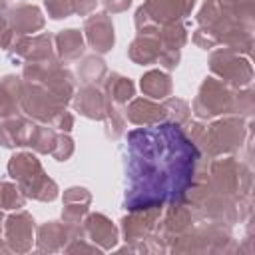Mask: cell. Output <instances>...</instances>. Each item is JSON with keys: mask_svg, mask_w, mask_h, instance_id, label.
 Returning <instances> with one entry per match:
<instances>
[{"mask_svg": "<svg viewBox=\"0 0 255 255\" xmlns=\"http://www.w3.org/2000/svg\"><path fill=\"white\" fill-rule=\"evenodd\" d=\"M201 151L173 122L139 126L128 133L124 147V209L163 207L183 201Z\"/></svg>", "mask_w": 255, "mask_h": 255, "instance_id": "cell-1", "label": "cell"}, {"mask_svg": "<svg viewBox=\"0 0 255 255\" xmlns=\"http://www.w3.org/2000/svg\"><path fill=\"white\" fill-rule=\"evenodd\" d=\"M253 16H255V0H205L201 10L197 12V24L205 26L219 38L231 30H247L253 32Z\"/></svg>", "mask_w": 255, "mask_h": 255, "instance_id": "cell-2", "label": "cell"}, {"mask_svg": "<svg viewBox=\"0 0 255 255\" xmlns=\"http://www.w3.org/2000/svg\"><path fill=\"white\" fill-rule=\"evenodd\" d=\"M8 175L16 181L20 191L36 201H54L58 197V185L44 171L40 159L30 151L14 153L8 161Z\"/></svg>", "mask_w": 255, "mask_h": 255, "instance_id": "cell-3", "label": "cell"}, {"mask_svg": "<svg viewBox=\"0 0 255 255\" xmlns=\"http://www.w3.org/2000/svg\"><path fill=\"white\" fill-rule=\"evenodd\" d=\"M249 135H251V124H247L245 118L241 116L227 114L225 118H219L209 126H205L195 145L199 151H203L211 159V157L227 155L241 149V145Z\"/></svg>", "mask_w": 255, "mask_h": 255, "instance_id": "cell-4", "label": "cell"}, {"mask_svg": "<svg viewBox=\"0 0 255 255\" xmlns=\"http://www.w3.org/2000/svg\"><path fill=\"white\" fill-rule=\"evenodd\" d=\"M207 173V181L209 185L233 199V201H241L245 197H251V185H253V173L249 169L247 163L235 159V157H211L209 167H205Z\"/></svg>", "mask_w": 255, "mask_h": 255, "instance_id": "cell-5", "label": "cell"}, {"mask_svg": "<svg viewBox=\"0 0 255 255\" xmlns=\"http://www.w3.org/2000/svg\"><path fill=\"white\" fill-rule=\"evenodd\" d=\"M22 80L44 86L60 104L68 106L72 102V96L76 92V82L70 70L64 68V64L58 60V56L32 60L22 64Z\"/></svg>", "mask_w": 255, "mask_h": 255, "instance_id": "cell-6", "label": "cell"}, {"mask_svg": "<svg viewBox=\"0 0 255 255\" xmlns=\"http://www.w3.org/2000/svg\"><path fill=\"white\" fill-rule=\"evenodd\" d=\"M167 249L173 253H227L237 247L233 235L229 233V225L207 221L177 235Z\"/></svg>", "mask_w": 255, "mask_h": 255, "instance_id": "cell-7", "label": "cell"}, {"mask_svg": "<svg viewBox=\"0 0 255 255\" xmlns=\"http://www.w3.org/2000/svg\"><path fill=\"white\" fill-rule=\"evenodd\" d=\"M193 6L195 0H143L133 16L135 30L137 34H157L161 26L187 18Z\"/></svg>", "mask_w": 255, "mask_h": 255, "instance_id": "cell-8", "label": "cell"}, {"mask_svg": "<svg viewBox=\"0 0 255 255\" xmlns=\"http://www.w3.org/2000/svg\"><path fill=\"white\" fill-rule=\"evenodd\" d=\"M235 90L237 88H231L229 84L217 78H205L191 104V110L197 116V120H213L217 116L233 114Z\"/></svg>", "mask_w": 255, "mask_h": 255, "instance_id": "cell-9", "label": "cell"}, {"mask_svg": "<svg viewBox=\"0 0 255 255\" xmlns=\"http://www.w3.org/2000/svg\"><path fill=\"white\" fill-rule=\"evenodd\" d=\"M34 239H36V223L28 211L16 209V213L4 217L0 253H26L32 249Z\"/></svg>", "mask_w": 255, "mask_h": 255, "instance_id": "cell-10", "label": "cell"}, {"mask_svg": "<svg viewBox=\"0 0 255 255\" xmlns=\"http://www.w3.org/2000/svg\"><path fill=\"white\" fill-rule=\"evenodd\" d=\"M209 70L231 88H245L253 80V68L247 58L227 48H217L209 56Z\"/></svg>", "mask_w": 255, "mask_h": 255, "instance_id": "cell-11", "label": "cell"}, {"mask_svg": "<svg viewBox=\"0 0 255 255\" xmlns=\"http://www.w3.org/2000/svg\"><path fill=\"white\" fill-rule=\"evenodd\" d=\"M66 106L60 104L44 86L40 84H32V82H24L22 80V94H20V110L32 118L38 124H48L52 122V118L62 112Z\"/></svg>", "mask_w": 255, "mask_h": 255, "instance_id": "cell-12", "label": "cell"}, {"mask_svg": "<svg viewBox=\"0 0 255 255\" xmlns=\"http://www.w3.org/2000/svg\"><path fill=\"white\" fill-rule=\"evenodd\" d=\"M193 223H195V215H193L191 207L185 201H173V203H167V209L159 215L153 233L169 247V243L177 235L191 229Z\"/></svg>", "mask_w": 255, "mask_h": 255, "instance_id": "cell-13", "label": "cell"}, {"mask_svg": "<svg viewBox=\"0 0 255 255\" xmlns=\"http://www.w3.org/2000/svg\"><path fill=\"white\" fill-rule=\"evenodd\" d=\"M78 235H84V229L82 225H70V223H60V221H46L42 223L38 229H36V247L38 251H48V253H54V251H64V247L70 243V239L78 237Z\"/></svg>", "mask_w": 255, "mask_h": 255, "instance_id": "cell-14", "label": "cell"}, {"mask_svg": "<svg viewBox=\"0 0 255 255\" xmlns=\"http://www.w3.org/2000/svg\"><path fill=\"white\" fill-rule=\"evenodd\" d=\"M6 52L12 60H24V62L50 58L56 54L54 52V36L48 32H42L36 36H16L14 34Z\"/></svg>", "mask_w": 255, "mask_h": 255, "instance_id": "cell-15", "label": "cell"}, {"mask_svg": "<svg viewBox=\"0 0 255 255\" xmlns=\"http://www.w3.org/2000/svg\"><path fill=\"white\" fill-rule=\"evenodd\" d=\"M161 215V207H143V209H131L126 217H122V235L126 243H139L145 241L157 225V219Z\"/></svg>", "mask_w": 255, "mask_h": 255, "instance_id": "cell-16", "label": "cell"}, {"mask_svg": "<svg viewBox=\"0 0 255 255\" xmlns=\"http://www.w3.org/2000/svg\"><path fill=\"white\" fill-rule=\"evenodd\" d=\"M84 34H86V40H88L90 48L98 56L108 54L114 48V42H116L114 24H112V18L106 12L88 14L86 20H84Z\"/></svg>", "mask_w": 255, "mask_h": 255, "instance_id": "cell-17", "label": "cell"}, {"mask_svg": "<svg viewBox=\"0 0 255 255\" xmlns=\"http://www.w3.org/2000/svg\"><path fill=\"white\" fill-rule=\"evenodd\" d=\"M72 104H74V110L88 118V120H98L102 122L106 118V110H108V104L110 100L106 98L104 92H100L98 86H88L84 84L80 90L74 92L72 96Z\"/></svg>", "mask_w": 255, "mask_h": 255, "instance_id": "cell-18", "label": "cell"}, {"mask_svg": "<svg viewBox=\"0 0 255 255\" xmlns=\"http://www.w3.org/2000/svg\"><path fill=\"white\" fill-rule=\"evenodd\" d=\"M82 229L88 241L96 243L102 251L114 249L118 243V227L112 223V219H108L104 213H88L82 221Z\"/></svg>", "mask_w": 255, "mask_h": 255, "instance_id": "cell-19", "label": "cell"}, {"mask_svg": "<svg viewBox=\"0 0 255 255\" xmlns=\"http://www.w3.org/2000/svg\"><path fill=\"white\" fill-rule=\"evenodd\" d=\"M6 18L16 36H32L34 32H40L46 24L42 10L34 4H18L8 10Z\"/></svg>", "mask_w": 255, "mask_h": 255, "instance_id": "cell-20", "label": "cell"}, {"mask_svg": "<svg viewBox=\"0 0 255 255\" xmlns=\"http://www.w3.org/2000/svg\"><path fill=\"white\" fill-rule=\"evenodd\" d=\"M62 221L70 223V225H78L84 221V217L90 211V203H92V193L86 187L74 185L68 187L62 195Z\"/></svg>", "mask_w": 255, "mask_h": 255, "instance_id": "cell-21", "label": "cell"}, {"mask_svg": "<svg viewBox=\"0 0 255 255\" xmlns=\"http://www.w3.org/2000/svg\"><path fill=\"white\" fill-rule=\"evenodd\" d=\"M36 122L32 118H24L20 114L4 118L0 124V145L2 147H24L28 145L30 133Z\"/></svg>", "mask_w": 255, "mask_h": 255, "instance_id": "cell-22", "label": "cell"}, {"mask_svg": "<svg viewBox=\"0 0 255 255\" xmlns=\"http://www.w3.org/2000/svg\"><path fill=\"white\" fill-rule=\"evenodd\" d=\"M126 118L133 126H155L167 120L163 104H157L149 98H131L126 108Z\"/></svg>", "mask_w": 255, "mask_h": 255, "instance_id": "cell-23", "label": "cell"}, {"mask_svg": "<svg viewBox=\"0 0 255 255\" xmlns=\"http://www.w3.org/2000/svg\"><path fill=\"white\" fill-rule=\"evenodd\" d=\"M86 50V42H84V34L76 28H66L60 30L54 36V52L58 56V60L66 66L72 62H78L84 56Z\"/></svg>", "mask_w": 255, "mask_h": 255, "instance_id": "cell-24", "label": "cell"}, {"mask_svg": "<svg viewBox=\"0 0 255 255\" xmlns=\"http://www.w3.org/2000/svg\"><path fill=\"white\" fill-rule=\"evenodd\" d=\"M157 34H137L128 48V58L139 66L155 64L159 58V52H161Z\"/></svg>", "mask_w": 255, "mask_h": 255, "instance_id": "cell-25", "label": "cell"}, {"mask_svg": "<svg viewBox=\"0 0 255 255\" xmlns=\"http://www.w3.org/2000/svg\"><path fill=\"white\" fill-rule=\"evenodd\" d=\"M20 94H22V78L4 76L0 80V118H10L20 114Z\"/></svg>", "mask_w": 255, "mask_h": 255, "instance_id": "cell-26", "label": "cell"}, {"mask_svg": "<svg viewBox=\"0 0 255 255\" xmlns=\"http://www.w3.org/2000/svg\"><path fill=\"white\" fill-rule=\"evenodd\" d=\"M139 88L145 98L149 100H165L173 92V82L167 72L161 70H149L139 78Z\"/></svg>", "mask_w": 255, "mask_h": 255, "instance_id": "cell-27", "label": "cell"}, {"mask_svg": "<svg viewBox=\"0 0 255 255\" xmlns=\"http://www.w3.org/2000/svg\"><path fill=\"white\" fill-rule=\"evenodd\" d=\"M102 86H104L106 98H108L112 104H116V106H124V104H128V102L135 96V86H133V82H131L129 78L118 74V72L106 74Z\"/></svg>", "mask_w": 255, "mask_h": 255, "instance_id": "cell-28", "label": "cell"}, {"mask_svg": "<svg viewBox=\"0 0 255 255\" xmlns=\"http://www.w3.org/2000/svg\"><path fill=\"white\" fill-rule=\"evenodd\" d=\"M108 74V68H106V62L98 56V54H90V56H84L78 64V78L82 84H88V86H102L104 78Z\"/></svg>", "mask_w": 255, "mask_h": 255, "instance_id": "cell-29", "label": "cell"}, {"mask_svg": "<svg viewBox=\"0 0 255 255\" xmlns=\"http://www.w3.org/2000/svg\"><path fill=\"white\" fill-rule=\"evenodd\" d=\"M157 38L161 52H181V48L187 42V30L181 22H171L159 28Z\"/></svg>", "mask_w": 255, "mask_h": 255, "instance_id": "cell-30", "label": "cell"}, {"mask_svg": "<svg viewBox=\"0 0 255 255\" xmlns=\"http://www.w3.org/2000/svg\"><path fill=\"white\" fill-rule=\"evenodd\" d=\"M56 129L48 124H36L32 133H30V139H28V147H32L36 153H52L54 149V143H56Z\"/></svg>", "mask_w": 255, "mask_h": 255, "instance_id": "cell-31", "label": "cell"}, {"mask_svg": "<svg viewBox=\"0 0 255 255\" xmlns=\"http://www.w3.org/2000/svg\"><path fill=\"white\" fill-rule=\"evenodd\" d=\"M161 104H163V108H165V116H167L169 122H173V124H177V126H183V124L189 120L191 108H189V104H187L185 100L169 96V98H165Z\"/></svg>", "mask_w": 255, "mask_h": 255, "instance_id": "cell-32", "label": "cell"}, {"mask_svg": "<svg viewBox=\"0 0 255 255\" xmlns=\"http://www.w3.org/2000/svg\"><path fill=\"white\" fill-rule=\"evenodd\" d=\"M26 203V195L20 191L16 183L0 181V209H22Z\"/></svg>", "mask_w": 255, "mask_h": 255, "instance_id": "cell-33", "label": "cell"}, {"mask_svg": "<svg viewBox=\"0 0 255 255\" xmlns=\"http://www.w3.org/2000/svg\"><path fill=\"white\" fill-rule=\"evenodd\" d=\"M106 124V135L112 137V139H118L124 129H126V118L124 114L116 108V104H108V110H106V118L102 120Z\"/></svg>", "mask_w": 255, "mask_h": 255, "instance_id": "cell-34", "label": "cell"}, {"mask_svg": "<svg viewBox=\"0 0 255 255\" xmlns=\"http://www.w3.org/2000/svg\"><path fill=\"white\" fill-rule=\"evenodd\" d=\"M255 110V94L249 86L237 88L235 90V106H233V116L241 118H251Z\"/></svg>", "mask_w": 255, "mask_h": 255, "instance_id": "cell-35", "label": "cell"}, {"mask_svg": "<svg viewBox=\"0 0 255 255\" xmlns=\"http://www.w3.org/2000/svg\"><path fill=\"white\" fill-rule=\"evenodd\" d=\"M56 161H68L72 155H74V139L66 133V131H60L58 137H56V143H54V149L50 153Z\"/></svg>", "mask_w": 255, "mask_h": 255, "instance_id": "cell-36", "label": "cell"}, {"mask_svg": "<svg viewBox=\"0 0 255 255\" xmlns=\"http://www.w3.org/2000/svg\"><path fill=\"white\" fill-rule=\"evenodd\" d=\"M44 8L52 20H62L74 14L72 0H44Z\"/></svg>", "mask_w": 255, "mask_h": 255, "instance_id": "cell-37", "label": "cell"}, {"mask_svg": "<svg viewBox=\"0 0 255 255\" xmlns=\"http://www.w3.org/2000/svg\"><path fill=\"white\" fill-rule=\"evenodd\" d=\"M191 40H193V44H195V46H199L201 50H211V48H215V46H217V38H215V36H213V32H211V30H207L205 26H199V28L193 32Z\"/></svg>", "mask_w": 255, "mask_h": 255, "instance_id": "cell-38", "label": "cell"}, {"mask_svg": "<svg viewBox=\"0 0 255 255\" xmlns=\"http://www.w3.org/2000/svg\"><path fill=\"white\" fill-rule=\"evenodd\" d=\"M50 126L54 128V129H58V131H72V128H74V116L64 108L62 112H58L54 118H52V122H50Z\"/></svg>", "mask_w": 255, "mask_h": 255, "instance_id": "cell-39", "label": "cell"}, {"mask_svg": "<svg viewBox=\"0 0 255 255\" xmlns=\"http://www.w3.org/2000/svg\"><path fill=\"white\" fill-rule=\"evenodd\" d=\"M12 38H14V32H12L10 24H8V18H6L4 12H0V48L2 50H8Z\"/></svg>", "mask_w": 255, "mask_h": 255, "instance_id": "cell-40", "label": "cell"}, {"mask_svg": "<svg viewBox=\"0 0 255 255\" xmlns=\"http://www.w3.org/2000/svg\"><path fill=\"white\" fill-rule=\"evenodd\" d=\"M106 14H120L131 6V0H100Z\"/></svg>", "mask_w": 255, "mask_h": 255, "instance_id": "cell-41", "label": "cell"}, {"mask_svg": "<svg viewBox=\"0 0 255 255\" xmlns=\"http://www.w3.org/2000/svg\"><path fill=\"white\" fill-rule=\"evenodd\" d=\"M98 0H72V6H74V14L78 16H88L94 12Z\"/></svg>", "mask_w": 255, "mask_h": 255, "instance_id": "cell-42", "label": "cell"}, {"mask_svg": "<svg viewBox=\"0 0 255 255\" xmlns=\"http://www.w3.org/2000/svg\"><path fill=\"white\" fill-rule=\"evenodd\" d=\"M8 4H10V0H0V12H4L8 8Z\"/></svg>", "mask_w": 255, "mask_h": 255, "instance_id": "cell-43", "label": "cell"}, {"mask_svg": "<svg viewBox=\"0 0 255 255\" xmlns=\"http://www.w3.org/2000/svg\"><path fill=\"white\" fill-rule=\"evenodd\" d=\"M2 225H4V213H2V209H0V233H2Z\"/></svg>", "mask_w": 255, "mask_h": 255, "instance_id": "cell-44", "label": "cell"}]
</instances>
